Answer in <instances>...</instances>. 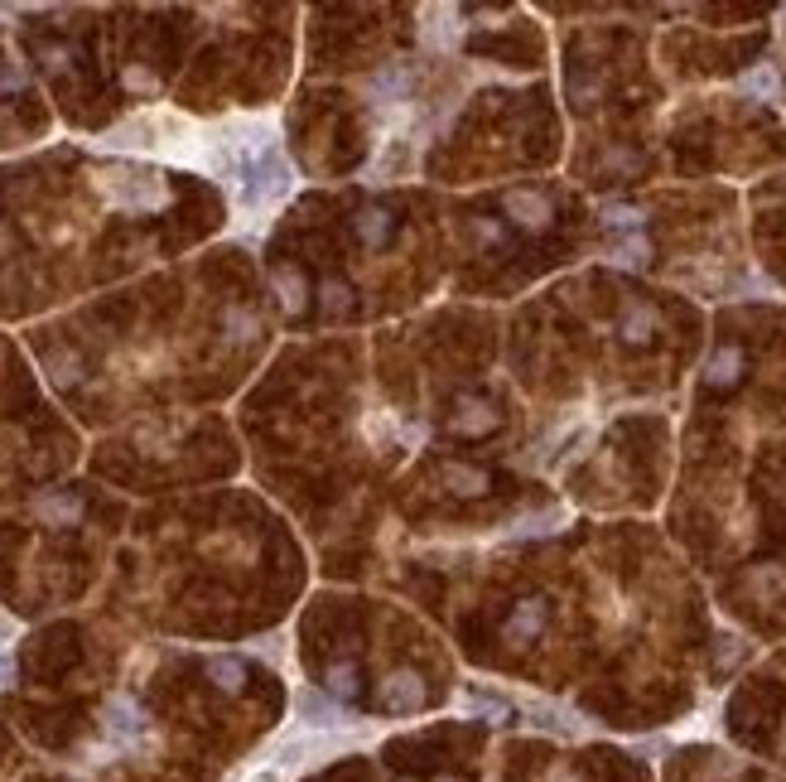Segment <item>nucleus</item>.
<instances>
[{
	"instance_id": "f257e3e1",
	"label": "nucleus",
	"mask_w": 786,
	"mask_h": 782,
	"mask_svg": "<svg viewBox=\"0 0 786 782\" xmlns=\"http://www.w3.org/2000/svg\"><path fill=\"white\" fill-rule=\"evenodd\" d=\"M381 706H386V710H410V706H420V681H416V676H391V681H386Z\"/></svg>"
},
{
	"instance_id": "f03ea898",
	"label": "nucleus",
	"mask_w": 786,
	"mask_h": 782,
	"mask_svg": "<svg viewBox=\"0 0 786 782\" xmlns=\"http://www.w3.org/2000/svg\"><path fill=\"white\" fill-rule=\"evenodd\" d=\"M208 676L222 686V691H237L242 686V667H237L232 657H218V661H208Z\"/></svg>"
},
{
	"instance_id": "7ed1b4c3",
	"label": "nucleus",
	"mask_w": 786,
	"mask_h": 782,
	"mask_svg": "<svg viewBox=\"0 0 786 782\" xmlns=\"http://www.w3.org/2000/svg\"><path fill=\"white\" fill-rule=\"evenodd\" d=\"M333 691H338V696H353V667H338V671H333Z\"/></svg>"
}]
</instances>
